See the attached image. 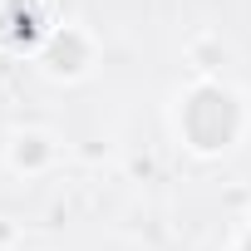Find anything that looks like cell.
Instances as JSON below:
<instances>
[{"mask_svg":"<svg viewBox=\"0 0 251 251\" xmlns=\"http://www.w3.org/2000/svg\"><path fill=\"white\" fill-rule=\"evenodd\" d=\"M241 133V103L222 84H197L182 103V138L197 153H222Z\"/></svg>","mask_w":251,"mask_h":251,"instance_id":"obj_1","label":"cell"},{"mask_svg":"<svg viewBox=\"0 0 251 251\" xmlns=\"http://www.w3.org/2000/svg\"><path fill=\"white\" fill-rule=\"evenodd\" d=\"M45 64H50L54 74H79V69L89 64V40H84L79 30H54L50 45H45Z\"/></svg>","mask_w":251,"mask_h":251,"instance_id":"obj_2","label":"cell"},{"mask_svg":"<svg viewBox=\"0 0 251 251\" xmlns=\"http://www.w3.org/2000/svg\"><path fill=\"white\" fill-rule=\"evenodd\" d=\"M5 35H10V45H35V40H40V15H35V10H10Z\"/></svg>","mask_w":251,"mask_h":251,"instance_id":"obj_3","label":"cell"},{"mask_svg":"<svg viewBox=\"0 0 251 251\" xmlns=\"http://www.w3.org/2000/svg\"><path fill=\"white\" fill-rule=\"evenodd\" d=\"M45 158H50V143L40 133H25L15 143V168H45Z\"/></svg>","mask_w":251,"mask_h":251,"instance_id":"obj_4","label":"cell"}]
</instances>
